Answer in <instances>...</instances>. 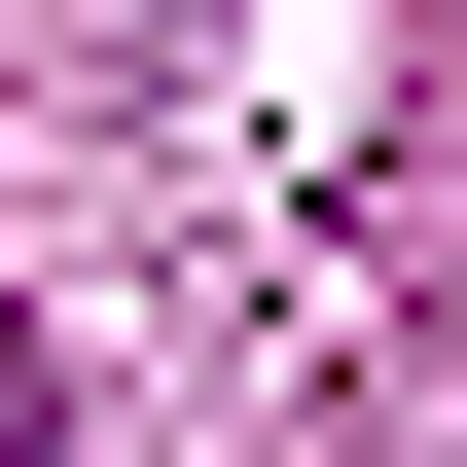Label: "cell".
Masks as SVG:
<instances>
[{
	"instance_id": "6da1fadb",
	"label": "cell",
	"mask_w": 467,
	"mask_h": 467,
	"mask_svg": "<svg viewBox=\"0 0 467 467\" xmlns=\"http://www.w3.org/2000/svg\"><path fill=\"white\" fill-rule=\"evenodd\" d=\"M359 467H467V288H431V359H396V431H359Z\"/></svg>"
},
{
	"instance_id": "7a4b0ae2",
	"label": "cell",
	"mask_w": 467,
	"mask_h": 467,
	"mask_svg": "<svg viewBox=\"0 0 467 467\" xmlns=\"http://www.w3.org/2000/svg\"><path fill=\"white\" fill-rule=\"evenodd\" d=\"M0 467H72V359H36V288H0Z\"/></svg>"
}]
</instances>
